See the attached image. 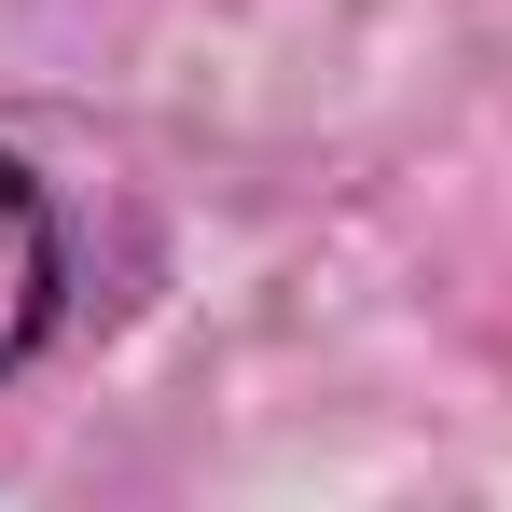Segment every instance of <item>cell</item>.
<instances>
[{"label":"cell","mask_w":512,"mask_h":512,"mask_svg":"<svg viewBox=\"0 0 512 512\" xmlns=\"http://www.w3.org/2000/svg\"><path fill=\"white\" fill-rule=\"evenodd\" d=\"M56 319V208L28 194V167H0V360H28Z\"/></svg>","instance_id":"cell-1"}]
</instances>
